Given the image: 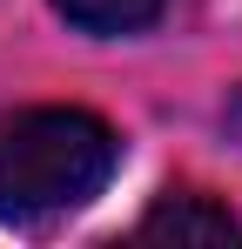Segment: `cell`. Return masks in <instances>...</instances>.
Returning <instances> with one entry per match:
<instances>
[{"label":"cell","mask_w":242,"mask_h":249,"mask_svg":"<svg viewBox=\"0 0 242 249\" xmlns=\"http://www.w3.org/2000/svg\"><path fill=\"white\" fill-rule=\"evenodd\" d=\"M121 162L115 128L87 108H34L0 135V215L7 222H61L108 189Z\"/></svg>","instance_id":"6da1fadb"},{"label":"cell","mask_w":242,"mask_h":249,"mask_svg":"<svg viewBox=\"0 0 242 249\" xmlns=\"http://www.w3.org/2000/svg\"><path fill=\"white\" fill-rule=\"evenodd\" d=\"M61 7V20H74L81 34H135V27H148L168 0H54Z\"/></svg>","instance_id":"3957f363"},{"label":"cell","mask_w":242,"mask_h":249,"mask_svg":"<svg viewBox=\"0 0 242 249\" xmlns=\"http://www.w3.org/2000/svg\"><path fill=\"white\" fill-rule=\"evenodd\" d=\"M141 236H175V243H242V222L208 196H168L141 215Z\"/></svg>","instance_id":"7a4b0ae2"}]
</instances>
